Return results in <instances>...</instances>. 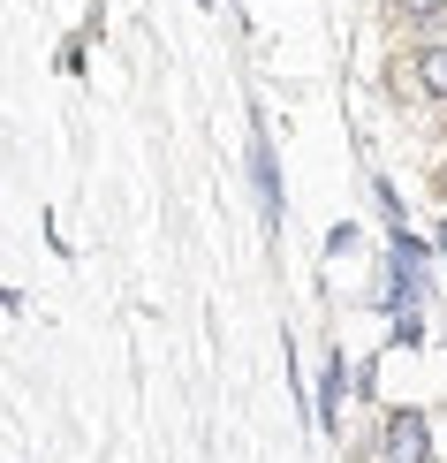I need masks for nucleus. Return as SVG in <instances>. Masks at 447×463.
<instances>
[{
  "label": "nucleus",
  "mask_w": 447,
  "mask_h": 463,
  "mask_svg": "<svg viewBox=\"0 0 447 463\" xmlns=\"http://www.w3.org/2000/svg\"><path fill=\"white\" fill-rule=\"evenodd\" d=\"M424 449H433V440H424V418L402 411L395 426H386V463H424Z\"/></svg>",
  "instance_id": "obj_1"
},
{
  "label": "nucleus",
  "mask_w": 447,
  "mask_h": 463,
  "mask_svg": "<svg viewBox=\"0 0 447 463\" xmlns=\"http://www.w3.org/2000/svg\"><path fill=\"white\" fill-rule=\"evenodd\" d=\"M417 84L433 91V99H447V38H433V46L417 53Z\"/></svg>",
  "instance_id": "obj_2"
},
{
  "label": "nucleus",
  "mask_w": 447,
  "mask_h": 463,
  "mask_svg": "<svg viewBox=\"0 0 447 463\" xmlns=\"http://www.w3.org/2000/svg\"><path fill=\"white\" fill-rule=\"evenodd\" d=\"M341 388H349V373H341V357L326 364V380H319V426H341Z\"/></svg>",
  "instance_id": "obj_3"
},
{
  "label": "nucleus",
  "mask_w": 447,
  "mask_h": 463,
  "mask_svg": "<svg viewBox=\"0 0 447 463\" xmlns=\"http://www.w3.org/2000/svg\"><path fill=\"white\" fill-rule=\"evenodd\" d=\"M395 8H402V15H410V24H433V15L447 8V0H395Z\"/></svg>",
  "instance_id": "obj_4"
},
{
  "label": "nucleus",
  "mask_w": 447,
  "mask_h": 463,
  "mask_svg": "<svg viewBox=\"0 0 447 463\" xmlns=\"http://www.w3.org/2000/svg\"><path fill=\"white\" fill-rule=\"evenodd\" d=\"M440 190H447V167H440Z\"/></svg>",
  "instance_id": "obj_5"
}]
</instances>
